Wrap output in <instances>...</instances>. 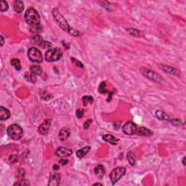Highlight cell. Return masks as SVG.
Listing matches in <instances>:
<instances>
[{"mask_svg":"<svg viewBox=\"0 0 186 186\" xmlns=\"http://www.w3.org/2000/svg\"><path fill=\"white\" fill-rule=\"evenodd\" d=\"M52 14L53 18H54V20H55L56 23L58 24V26H60V28H61L63 31H66V32H68V34H70V32H71L73 28L69 26L67 20H66L64 16L60 13L59 9H57V8H54V9L52 10Z\"/></svg>","mask_w":186,"mask_h":186,"instance_id":"cell-1","label":"cell"},{"mask_svg":"<svg viewBox=\"0 0 186 186\" xmlns=\"http://www.w3.org/2000/svg\"><path fill=\"white\" fill-rule=\"evenodd\" d=\"M24 77L28 82H31V83L32 84L36 83V82H37V76H36L35 74L31 73V71H30V72H26V74H25Z\"/></svg>","mask_w":186,"mask_h":186,"instance_id":"cell-22","label":"cell"},{"mask_svg":"<svg viewBox=\"0 0 186 186\" xmlns=\"http://www.w3.org/2000/svg\"><path fill=\"white\" fill-rule=\"evenodd\" d=\"M4 43H5V39H4L3 36L1 35V46H3Z\"/></svg>","mask_w":186,"mask_h":186,"instance_id":"cell-41","label":"cell"},{"mask_svg":"<svg viewBox=\"0 0 186 186\" xmlns=\"http://www.w3.org/2000/svg\"><path fill=\"white\" fill-rule=\"evenodd\" d=\"M72 61L75 62V63H76V65L77 66H78V67H80V68H84V66H83V64H82V63L79 62L78 60H75V59L73 58V57H72Z\"/></svg>","mask_w":186,"mask_h":186,"instance_id":"cell-38","label":"cell"},{"mask_svg":"<svg viewBox=\"0 0 186 186\" xmlns=\"http://www.w3.org/2000/svg\"><path fill=\"white\" fill-rule=\"evenodd\" d=\"M30 31H31V32L34 33L35 34H38V33H40L42 31V26H41V24L31 26H30Z\"/></svg>","mask_w":186,"mask_h":186,"instance_id":"cell-26","label":"cell"},{"mask_svg":"<svg viewBox=\"0 0 186 186\" xmlns=\"http://www.w3.org/2000/svg\"><path fill=\"white\" fill-rule=\"evenodd\" d=\"M60 183V175L56 172H51L49 175V186H58Z\"/></svg>","mask_w":186,"mask_h":186,"instance_id":"cell-10","label":"cell"},{"mask_svg":"<svg viewBox=\"0 0 186 186\" xmlns=\"http://www.w3.org/2000/svg\"><path fill=\"white\" fill-rule=\"evenodd\" d=\"M28 57L33 63H41L43 61V56L39 49L36 47H31L28 50Z\"/></svg>","mask_w":186,"mask_h":186,"instance_id":"cell-6","label":"cell"},{"mask_svg":"<svg viewBox=\"0 0 186 186\" xmlns=\"http://www.w3.org/2000/svg\"><path fill=\"white\" fill-rule=\"evenodd\" d=\"M126 157H127V160L129 162V164L131 166H134L136 163V157L134 153L132 151H129L127 154V155H126Z\"/></svg>","mask_w":186,"mask_h":186,"instance_id":"cell-23","label":"cell"},{"mask_svg":"<svg viewBox=\"0 0 186 186\" xmlns=\"http://www.w3.org/2000/svg\"><path fill=\"white\" fill-rule=\"evenodd\" d=\"M160 68H162V71H165L166 73L170 74H177V70L175 69L174 68H172L171 66H167V65H160Z\"/></svg>","mask_w":186,"mask_h":186,"instance_id":"cell-21","label":"cell"},{"mask_svg":"<svg viewBox=\"0 0 186 186\" xmlns=\"http://www.w3.org/2000/svg\"><path fill=\"white\" fill-rule=\"evenodd\" d=\"M94 98L92 96H84L82 97V103H83L84 106H87L89 104H92L93 103Z\"/></svg>","mask_w":186,"mask_h":186,"instance_id":"cell-27","label":"cell"},{"mask_svg":"<svg viewBox=\"0 0 186 186\" xmlns=\"http://www.w3.org/2000/svg\"><path fill=\"white\" fill-rule=\"evenodd\" d=\"M13 8H14V10L17 13H21L23 11V9H24L23 2L20 0H16L14 3H13Z\"/></svg>","mask_w":186,"mask_h":186,"instance_id":"cell-17","label":"cell"},{"mask_svg":"<svg viewBox=\"0 0 186 186\" xmlns=\"http://www.w3.org/2000/svg\"><path fill=\"white\" fill-rule=\"evenodd\" d=\"M156 116L159 120L163 121H169L170 120V117L169 115L164 113L162 111H156Z\"/></svg>","mask_w":186,"mask_h":186,"instance_id":"cell-19","label":"cell"},{"mask_svg":"<svg viewBox=\"0 0 186 186\" xmlns=\"http://www.w3.org/2000/svg\"><path fill=\"white\" fill-rule=\"evenodd\" d=\"M68 161L67 160V159H64V158H63L59 162V163H60L61 165H66V164H67V163H68Z\"/></svg>","mask_w":186,"mask_h":186,"instance_id":"cell-39","label":"cell"},{"mask_svg":"<svg viewBox=\"0 0 186 186\" xmlns=\"http://www.w3.org/2000/svg\"><path fill=\"white\" fill-rule=\"evenodd\" d=\"M136 134L139 136H143V137H150V136L153 135V132L148 128L140 126L139 128L137 127Z\"/></svg>","mask_w":186,"mask_h":186,"instance_id":"cell-12","label":"cell"},{"mask_svg":"<svg viewBox=\"0 0 186 186\" xmlns=\"http://www.w3.org/2000/svg\"><path fill=\"white\" fill-rule=\"evenodd\" d=\"M39 46L42 47V48H49V47H51L52 46V45L51 43H49V42H46V41L44 40L43 42L39 45Z\"/></svg>","mask_w":186,"mask_h":186,"instance_id":"cell-34","label":"cell"},{"mask_svg":"<svg viewBox=\"0 0 186 186\" xmlns=\"http://www.w3.org/2000/svg\"><path fill=\"white\" fill-rule=\"evenodd\" d=\"M93 185H102V184H100V183H95V184H93Z\"/></svg>","mask_w":186,"mask_h":186,"instance_id":"cell-43","label":"cell"},{"mask_svg":"<svg viewBox=\"0 0 186 186\" xmlns=\"http://www.w3.org/2000/svg\"><path fill=\"white\" fill-rule=\"evenodd\" d=\"M18 158L15 155H12L10 156L9 157V162L12 164H14L15 162H16V161H17Z\"/></svg>","mask_w":186,"mask_h":186,"instance_id":"cell-37","label":"cell"},{"mask_svg":"<svg viewBox=\"0 0 186 186\" xmlns=\"http://www.w3.org/2000/svg\"><path fill=\"white\" fill-rule=\"evenodd\" d=\"M84 114H85L84 110L77 109L76 111V116L78 118H82L84 116Z\"/></svg>","mask_w":186,"mask_h":186,"instance_id":"cell-33","label":"cell"},{"mask_svg":"<svg viewBox=\"0 0 186 186\" xmlns=\"http://www.w3.org/2000/svg\"><path fill=\"white\" fill-rule=\"evenodd\" d=\"M137 129V125L132 122H127L122 126V131L124 134L127 135H132L136 134Z\"/></svg>","mask_w":186,"mask_h":186,"instance_id":"cell-8","label":"cell"},{"mask_svg":"<svg viewBox=\"0 0 186 186\" xmlns=\"http://www.w3.org/2000/svg\"><path fill=\"white\" fill-rule=\"evenodd\" d=\"M30 71L35 74L36 76H41L42 74V69L39 66L37 65H33L30 66Z\"/></svg>","mask_w":186,"mask_h":186,"instance_id":"cell-20","label":"cell"},{"mask_svg":"<svg viewBox=\"0 0 186 186\" xmlns=\"http://www.w3.org/2000/svg\"><path fill=\"white\" fill-rule=\"evenodd\" d=\"M24 174H25L24 169H22V168H20V169H19L18 171L17 177L18 178H20V179H23V177H24V175H25Z\"/></svg>","mask_w":186,"mask_h":186,"instance_id":"cell-32","label":"cell"},{"mask_svg":"<svg viewBox=\"0 0 186 186\" xmlns=\"http://www.w3.org/2000/svg\"><path fill=\"white\" fill-rule=\"evenodd\" d=\"M63 56V51L57 47L51 48L45 53V60L47 62H55L59 60Z\"/></svg>","mask_w":186,"mask_h":186,"instance_id":"cell-4","label":"cell"},{"mask_svg":"<svg viewBox=\"0 0 186 186\" xmlns=\"http://www.w3.org/2000/svg\"><path fill=\"white\" fill-rule=\"evenodd\" d=\"M7 132L8 136L13 140H20L23 136V129L18 124H12L8 126Z\"/></svg>","mask_w":186,"mask_h":186,"instance_id":"cell-3","label":"cell"},{"mask_svg":"<svg viewBox=\"0 0 186 186\" xmlns=\"http://www.w3.org/2000/svg\"><path fill=\"white\" fill-rule=\"evenodd\" d=\"M72 150L66 148H63V147H60L55 151V155L61 158L70 156L72 155Z\"/></svg>","mask_w":186,"mask_h":186,"instance_id":"cell-11","label":"cell"},{"mask_svg":"<svg viewBox=\"0 0 186 186\" xmlns=\"http://www.w3.org/2000/svg\"><path fill=\"white\" fill-rule=\"evenodd\" d=\"M98 91L100 93H101V94L104 95L106 94V93H107V94H108V101L109 102L110 100H111V97H112V92H108L107 89H106V84L105 82H103L100 85V86H99L98 87Z\"/></svg>","mask_w":186,"mask_h":186,"instance_id":"cell-16","label":"cell"},{"mask_svg":"<svg viewBox=\"0 0 186 186\" xmlns=\"http://www.w3.org/2000/svg\"><path fill=\"white\" fill-rule=\"evenodd\" d=\"M102 138L104 141L107 142V143H110L113 145H116L119 143V140L114 137V135H105L102 137Z\"/></svg>","mask_w":186,"mask_h":186,"instance_id":"cell-14","label":"cell"},{"mask_svg":"<svg viewBox=\"0 0 186 186\" xmlns=\"http://www.w3.org/2000/svg\"><path fill=\"white\" fill-rule=\"evenodd\" d=\"M140 73L144 76L145 77L148 78L150 80L153 81L155 82H161V80L162 79V78L161 77V76L159 74H158L157 73H156L155 71H152L151 69L146 68H140Z\"/></svg>","mask_w":186,"mask_h":186,"instance_id":"cell-7","label":"cell"},{"mask_svg":"<svg viewBox=\"0 0 186 186\" xmlns=\"http://www.w3.org/2000/svg\"><path fill=\"white\" fill-rule=\"evenodd\" d=\"M126 173V169L122 166H118L111 171L110 173V179L112 185H115Z\"/></svg>","mask_w":186,"mask_h":186,"instance_id":"cell-5","label":"cell"},{"mask_svg":"<svg viewBox=\"0 0 186 186\" xmlns=\"http://www.w3.org/2000/svg\"><path fill=\"white\" fill-rule=\"evenodd\" d=\"M29 182L25 179H20V180L14 183V185H29Z\"/></svg>","mask_w":186,"mask_h":186,"instance_id":"cell-31","label":"cell"},{"mask_svg":"<svg viewBox=\"0 0 186 186\" xmlns=\"http://www.w3.org/2000/svg\"><path fill=\"white\" fill-rule=\"evenodd\" d=\"M91 123H92V119H88V120H87L86 122H85V124H84V129H87L89 127V126H90Z\"/></svg>","mask_w":186,"mask_h":186,"instance_id":"cell-35","label":"cell"},{"mask_svg":"<svg viewBox=\"0 0 186 186\" xmlns=\"http://www.w3.org/2000/svg\"><path fill=\"white\" fill-rule=\"evenodd\" d=\"M9 9V5L7 2L4 1V0H2L1 2H0V9H1V12H5V11L8 10Z\"/></svg>","mask_w":186,"mask_h":186,"instance_id":"cell-30","label":"cell"},{"mask_svg":"<svg viewBox=\"0 0 186 186\" xmlns=\"http://www.w3.org/2000/svg\"><path fill=\"white\" fill-rule=\"evenodd\" d=\"M52 168H53L54 170H58V169H60V166H59L58 164H54L53 166H52Z\"/></svg>","mask_w":186,"mask_h":186,"instance_id":"cell-40","label":"cell"},{"mask_svg":"<svg viewBox=\"0 0 186 186\" xmlns=\"http://www.w3.org/2000/svg\"><path fill=\"white\" fill-rule=\"evenodd\" d=\"M90 146H86L85 148H81V149L78 150L76 152V156L78 158H82L85 156L90 151Z\"/></svg>","mask_w":186,"mask_h":186,"instance_id":"cell-18","label":"cell"},{"mask_svg":"<svg viewBox=\"0 0 186 186\" xmlns=\"http://www.w3.org/2000/svg\"><path fill=\"white\" fill-rule=\"evenodd\" d=\"M9 117H10V112H9V110L1 106L0 107V120H7Z\"/></svg>","mask_w":186,"mask_h":186,"instance_id":"cell-15","label":"cell"},{"mask_svg":"<svg viewBox=\"0 0 186 186\" xmlns=\"http://www.w3.org/2000/svg\"><path fill=\"white\" fill-rule=\"evenodd\" d=\"M94 172L95 173V175H97V176H100V177H102V176L105 174L106 171H105V169L104 167H103V165L100 164V165H97V166L95 168Z\"/></svg>","mask_w":186,"mask_h":186,"instance_id":"cell-25","label":"cell"},{"mask_svg":"<svg viewBox=\"0 0 186 186\" xmlns=\"http://www.w3.org/2000/svg\"><path fill=\"white\" fill-rule=\"evenodd\" d=\"M70 135H71V130H70L69 128L63 127L59 132V139L61 141H64V140H66L70 137Z\"/></svg>","mask_w":186,"mask_h":186,"instance_id":"cell-13","label":"cell"},{"mask_svg":"<svg viewBox=\"0 0 186 186\" xmlns=\"http://www.w3.org/2000/svg\"><path fill=\"white\" fill-rule=\"evenodd\" d=\"M25 20L30 26L40 24L41 17L39 12L34 8L29 7L26 9L25 13Z\"/></svg>","mask_w":186,"mask_h":186,"instance_id":"cell-2","label":"cell"},{"mask_svg":"<svg viewBox=\"0 0 186 186\" xmlns=\"http://www.w3.org/2000/svg\"><path fill=\"white\" fill-rule=\"evenodd\" d=\"M99 3H100V5H101L102 7H103L105 9H106V10H108V11L113 10L112 9L113 6H111V4H110L108 2L103 1V2H100Z\"/></svg>","mask_w":186,"mask_h":186,"instance_id":"cell-29","label":"cell"},{"mask_svg":"<svg viewBox=\"0 0 186 186\" xmlns=\"http://www.w3.org/2000/svg\"><path fill=\"white\" fill-rule=\"evenodd\" d=\"M183 165H184V166H185V157H184V158H183Z\"/></svg>","mask_w":186,"mask_h":186,"instance_id":"cell-42","label":"cell"},{"mask_svg":"<svg viewBox=\"0 0 186 186\" xmlns=\"http://www.w3.org/2000/svg\"><path fill=\"white\" fill-rule=\"evenodd\" d=\"M126 31L127 33H129L130 35L134 36V37H141L142 36V33L141 31H139V30L136 29V28H126Z\"/></svg>","mask_w":186,"mask_h":186,"instance_id":"cell-24","label":"cell"},{"mask_svg":"<svg viewBox=\"0 0 186 186\" xmlns=\"http://www.w3.org/2000/svg\"><path fill=\"white\" fill-rule=\"evenodd\" d=\"M171 123L175 126H180L181 125V121L180 119H174V120L171 121Z\"/></svg>","mask_w":186,"mask_h":186,"instance_id":"cell-36","label":"cell"},{"mask_svg":"<svg viewBox=\"0 0 186 186\" xmlns=\"http://www.w3.org/2000/svg\"><path fill=\"white\" fill-rule=\"evenodd\" d=\"M51 119H45L42 124H41L38 128V132L40 133L41 135H45L49 132V127L51 125Z\"/></svg>","mask_w":186,"mask_h":186,"instance_id":"cell-9","label":"cell"},{"mask_svg":"<svg viewBox=\"0 0 186 186\" xmlns=\"http://www.w3.org/2000/svg\"><path fill=\"white\" fill-rule=\"evenodd\" d=\"M10 63H11V65L14 66L17 71H20V69H21V65H20V62L18 59L17 58L12 59Z\"/></svg>","mask_w":186,"mask_h":186,"instance_id":"cell-28","label":"cell"}]
</instances>
